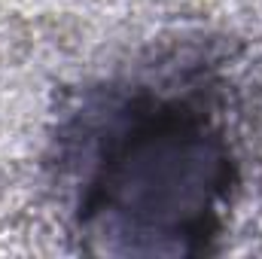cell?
<instances>
[{"label": "cell", "mask_w": 262, "mask_h": 259, "mask_svg": "<svg viewBox=\"0 0 262 259\" xmlns=\"http://www.w3.org/2000/svg\"><path fill=\"white\" fill-rule=\"evenodd\" d=\"M220 140L183 104H146L101 149L82 226L119 253H186L216 226L229 186Z\"/></svg>", "instance_id": "6da1fadb"}]
</instances>
